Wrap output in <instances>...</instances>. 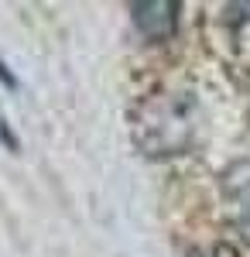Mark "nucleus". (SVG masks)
Returning <instances> with one entry per match:
<instances>
[{"instance_id": "obj_1", "label": "nucleus", "mask_w": 250, "mask_h": 257, "mask_svg": "<svg viewBox=\"0 0 250 257\" xmlns=\"http://www.w3.org/2000/svg\"><path fill=\"white\" fill-rule=\"evenodd\" d=\"M134 144L148 158L185 155L195 138V106L185 93H154L141 99L131 120Z\"/></svg>"}, {"instance_id": "obj_2", "label": "nucleus", "mask_w": 250, "mask_h": 257, "mask_svg": "<svg viewBox=\"0 0 250 257\" xmlns=\"http://www.w3.org/2000/svg\"><path fill=\"white\" fill-rule=\"evenodd\" d=\"M178 4L175 0H144L134 4V28L141 31V38L148 41H165L175 35L178 28Z\"/></svg>"}, {"instance_id": "obj_3", "label": "nucleus", "mask_w": 250, "mask_h": 257, "mask_svg": "<svg viewBox=\"0 0 250 257\" xmlns=\"http://www.w3.org/2000/svg\"><path fill=\"white\" fill-rule=\"evenodd\" d=\"M223 192L233 209L250 223V161H236L223 172Z\"/></svg>"}]
</instances>
